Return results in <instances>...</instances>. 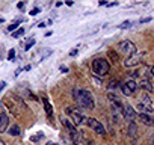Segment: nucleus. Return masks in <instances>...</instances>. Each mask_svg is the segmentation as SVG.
Wrapping results in <instances>:
<instances>
[{
	"instance_id": "nucleus-1",
	"label": "nucleus",
	"mask_w": 154,
	"mask_h": 145,
	"mask_svg": "<svg viewBox=\"0 0 154 145\" xmlns=\"http://www.w3.org/2000/svg\"><path fill=\"white\" fill-rule=\"evenodd\" d=\"M72 98L77 101V104H79L80 107H85V109H89V110H92L94 106H95L94 97H92V94L88 89H77V88H74L72 89Z\"/></svg>"
},
{
	"instance_id": "nucleus-2",
	"label": "nucleus",
	"mask_w": 154,
	"mask_h": 145,
	"mask_svg": "<svg viewBox=\"0 0 154 145\" xmlns=\"http://www.w3.org/2000/svg\"><path fill=\"white\" fill-rule=\"evenodd\" d=\"M109 69H110V65H109V62L106 59L97 57V59L92 60V72H94L95 76L103 77V76H106L107 72H109Z\"/></svg>"
},
{
	"instance_id": "nucleus-3",
	"label": "nucleus",
	"mask_w": 154,
	"mask_h": 145,
	"mask_svg": "<svg viewBox=\"0 0 154 145\" xmlns=\"http://www.w3.org/2000/svg\"><path fill=\"white\" fill-rule=\"evenodd\" d=\"M116 48L119 50V53H122V54L127 56V57H130V56H133V54L136 53V45H134L131 41H128V39L119 41Z\"/></svg>"
},
{
	"instance_id": "nucleus-4",
	"label": "nucleus",
	"mask_w": 154,
	"mask_h": 145,
	"mask_svg": "<svg viewBox=\"0 0 154 145\" xmlns=\"http://www.w3.org/2000/svg\"><path fill=\"white\" fill-rule=\"evenodd\" d=\"M66 113L69 115V118H71V121H72V124L77 127V125H82V124H85L86 121H88V118L82 113V112H79V110H75L74 107H68L66 109Z\"/></svg>"
},
{
	"instance_id": "nucleus-5",
	"label": "nucleus",
	"mask_w": 154,
	"mask_h": 145,
	"mask_svg": "<svg viewBox=\"0 0 154 145\" xmlns=\"http://www.w3.org/2000/svg\"><path fill=\"white\" fill-rule=\"evenodd\" d=\"M62 122H63V125L68 128V131H69V136H71V139H72V142L75 143V145H79V142H80V131L77 130V127L74 125V124H71L68 119H62Z\"/></svg>"
},
{
	"instance_id": "nucleus-6",
	"label": "nucleus",
	"mask_w": 154,
	"mask_h": 145,
	"mask_svg": "<svg viewBox=\"0 0 154 145\" xmlns=\"http://www.w3.org/2000/svg\"><path fill=\"white\" fill-rule=\"evenodd\" d=\"M137 88H139V86H137V82H134L133 79H130V80H127L125 83H122V85H121L122 94H124L125 97L133 95V94L136 92V89H137Z\"/></svg>"
},
{
	"instance_id": "nucleus-7",
	"label": "nucleus",
	"mask_w": 154,
	"mask_h": 145,
	"mask_svg": "<svg viewBox=\"0 0 154 145\" xmlns=\"http://www.w3.org/2000/svg\"><path fill=\"white\" fill-rule=\"evenodd\" d=\"M86 124H88V125L95 131V133H98V134H101V136H104V134H106V130H104L103 124H101L100 121H97L95 118H88Z\"/></svg>"
},
{
	"instance_id": "nucleus-8",
	"label": "nucleus",
	"mask_w": 154,
	"mask_h": 145,
	"mask_svg": "<svg viewBox=\"0 0 154 145\" xmlns=\"http://www.w3.org/2000/svg\"><path fill=\"white\" fill-rule=\"evenodd\" d=\"M140 57H142V54H140V53H134L133 56H130V57H127V59L124 60V66L131 68V66L139 65V63H140Z\"/></svg>"
},
{
	"instance_id": "nucleus-9",
	"label": "nucleus",
	"mask_w": 154,
	"mask_h": 145,
	"mask_svg": "<svg viewBox=\"0 0 154 145\" xmlns=\"http://www.w3.org/2000/svg\"><path fill=\"white\" fill-rule=\"evenodd\" d=\"M122 116L127 119V121H133L134 118H136V112H134V109L130 106V104H125V106H122Z\"/></svg>"
},
{
	"instance_id": "nucleus-10",
	"label": "nucleus",
	"mask_w": 154,
	"mask_h": 145,
	"mask_svg": "<svg viewBox=\"0 0 154 145\" xmlns=\"http://www.w3.org/2000/svg\"><path fill=\"white\" fill-rule=\"evenodd\" d=\"M9 127V116L5 112H0V131H6Z\"/></svg>"
},
{
	"instance_id": "nucleus-11",
	"label": "nucleus",
	"mask_w": 154,
	"mask_h": 145,
	"mask_svg": "<svg viewBox=\"0 0 154 145\" xmlns=\"http://www.w3.org/2000/svg\"><path fill=\"white\" fill-rule=\"evenodd\" d=\"M145 125H154V118L152 116H149V115H146V113H139V116H137Z\"/></svg>"
},
{
	"instance_id": "nucleus-12",
	"label": "nucleus",
	"mask_w": 154,
	"mask_h": 145,
	"mask_svg": "<svg viewBox=\"0 0 154 145\" xmlns=\"http://www.w3.org/2000/svg\"><path fill=\"white\" fill-rule=\"evenodd\" d=\"M137 86H139L140 89H143V91H149V92L152 91V83H151V80H149V79H143Z\"/></svg>"
},
{
	"instance_id": "nucleus-13",
	"label": "nucleus",
	"mask_w": 154,
	"mask_h": 145,
	"mask_svg": "<svg viewBox=\"0 0 154 145\" xmlns=\"http://www.w3.org/2000/svg\"><path fill=\"white\" fill-rule=\"evenodd\" d=\"M128 136H130L131 139H136V137H137V125H136L133 121L128 124Z\"/></svg>"
},
{
	"instance_id": "nucleus-14",
	"label": "nucleus",
	"mask_w": 154,
	"mask_h": 145,
	"mask_svg": "<svg viewBox=\"0 0 154 145\" xmlns=\"http://www.w3.org/2000/svg\"><path fill=\"white\" fill-rule=\"evenodd\" d=\"M139 103H142V104H145V106H148V107L152 109V98H151L149 94H143V95L140 97V101H139Z\"/></svg>"
},
{
	"instance_id": "nucleus-15",
	"label": "nucleus",
	"mask_w": 154,
	"mask_h": 145,
	"mask_svg": "<svg viewBox=\"0 0 154 145\" xmlns=\"http://www.w3.org/2000/svg\"><path fill=\"white\" fill-rule=\"evenodd\" d=\"M136 109L140 112V113H151L152 112V109L151 107H148V106H145V104H142V103H137V106H136Z\"/></svg>"
},
{
	"instance_id": "nucleus-16",
	"label": "nucleus",
	"mask_w": 154,
	"mask_h": 145,
	"mask_svg": "<svg viewBox=\"0 0 154 145\" xmlns=\"http://www.w3.org/2000/svg\"><path fill=\"white\" fill-rule=\"evenodd\" d=\"M8 133H9L11 136H18V134L21 133V128L15 124V125H12V127H9V128H8Z\"/></svg>"
},
{
	"instance_id": "nucleus-17",
	"label": "nucleus",
	"mask_w": 154,
	"mask_h": 145,
	"mask_svg": "<svg viewBox=\"0 0 154 145\" xmlns=\"http://www.w3.org/2000/svg\"><path fill=\"white\" fill-rule=\"evenodd\" d=\"M6 104L11 107V112H12L14 115H20V110H18V106H17V104H14L12 101H6Z\"/></svg>"
},
{
	"instance_id": "nucleus-18",
	"label": "nucleus",
	"mask_w": 154,
	"mask_h": 145,
	"mask_svg": "<svg viewBox=\"0 0 154 145\" xmlns=\"http://www.w3.org/2000/svg\"><path fill=\"white\" fill-rule=\"evenodd\" d=\"M109 57H110L113 62H116V60H118V54H116L113 50H110V51H109Z\"/></svg>"
},
{
	"instance_id": "nucleus-19",
	"label": "nucleus",
	"mask_w": 154,
	"mask_h": 145,
	"mask_svg": "<svg viewBox=\"0 0 154 145\" xmlns=\"http://www.w3.org/2000/svg\"><path fill=\"white\" fill-rule=\"evenodd\" d=\"M44 104H45V110H47V115H48V116H51V107H50L48 101H47V100H44Z\"/></svg>"
},
{
	"instance_id": "nucleus-20",
	"label": "nucleus",
	"mask_w": 154,
	"mask_h": 145,
	"mask_svg": "<svg viewBox=\"0 0 154 145\" xmlns=\"http://www.w3.org/2000/svg\"><path fill=\"white\" fill-rule=\"evenodd\" d=\"M130 26H131V21H124L122 24H119V29H127Z\"/></svg>"
},
{
	"instance_id": "nucleus-21",
	"label": "nucleus",
	"mask_w": 154,
	"mask_h": 145,
	"mask_svg": "<svg viewBox=\"0 0 154 145\" xmlns=\"http://www.w3.org/2000/svg\"><path fill=\"white\" fill-rule=\"evenodd\" d=\"M20 23H21V21H20V20H18V21H15V23H12V24H11V26H9V27H8V30H14V29H17V27H18V24H20Z\"/></svg>"
},
{
	"instance_id": "nucleus-22",
	"label": "nucleus",
	"mask_w": 154,
	"mask_h": 145,
	"mask_svg": "<svg viewBox=\"0 0 154 145\" xmlns=\"http://www.w3.org/2000/svg\"><path fill=\"white\" fill-rule=\"evenodd\" d=\"M23 33H24V29H18L17 32H14V35H12V36H14V38H18V36H21Z\"/></svg>"
},
{
	"instance_id": "nucleus-23",
	"label": "nucleus",
	"mask_w": 154,
	"mask_h": 145,
	"mask_svg": "<svg viewBox=\"0 0 154 145\" xmlns=\"http://www.w3.org/2000/svg\"><path fill=\"white\" fill-rule=\"evenodd\" d=\"M14 57H15V50L12 48V50H9V54H8V59H9V60H14Z\"/></svg>"
},
{
	"instance_id": "nucleus-24",
	"label": "nucleus",
	"mask_w": 154,
	"mask_h": 145,
	"mask_svg": "<svg viewBox=\"0 0 154 145\" xmlns=\"http://www.w3.org/2000/svg\"><path fill=\"white\" fill-rule=\"evenodd\" d=\"M33 44H35V39H30V41H29V42L26 44V50H29V48H30V47H32Z\"/></svg>"
},
{
	"instance_id": "nucleus-25",
	"label": "nucleus",
	"mask_w": 154,
	"mask_h": 145,
	"mask_svg": "<svg viewBox=\"0 0 154 145\" xmlns=\"http://www.w3.org/2000/svg\"><path fill=\"white\" fill-rule=\"evenodd\" d=\"M116 86H118V82H116V80H112V82H110V86H109V88H110V89H112V88L115 89Z\"/></svg>"
},
{
	"instance_id": "nucleus-26",
	"label": "nucleus",
	"mask_w": 154,
	"mask_h": 145,
	"mask_svg": "<svg viewBox=\"0 0 154 145\" xmlns=\"http://www.w3.org/2000/svg\"><path fill=\"white\" fill-rule=\"evenodd\" d=\"M148 21H151V17H146V18H140L139 20V23H148Z\"/></svg>"
},
{
	"instance_id": "nucleus-27",
	"label": "nucleus",
	"mask_w": 154,
	"mask_h": 145,
	"mask_svg": "<svg viewBox=\"0 0 154 145\" xmlns=\"http://www.w3.org/2000/svg\"><path fill=\"white\" fill-rule=\"evenodd\" d=\"M38 12H39V9H38V8H35V9H32V11H30V15H36Z\"/></svg>"
},
{
	"instance_id": "nucleus-28",
	"label": "nucleus",
	"mask_w": 154,
	"mask_h": 145,
	"mask_svg": "<svg viewBox=\"0 0 154 145\" xmlns=\"http://www.w3.org/2000/svg\"><path fill=\"white\" fill-rule=\"evenodd\" d=\"M39 137H42V133H38L36 136H33V137H32V140H38Z\"/></svg>"
},
{
	"instance_id": "nucleus-29",
	"label": "nucleus",
	"mask_w": 154,
	"mask_h": 145,
	"mask_svg": "<svg viewBox=\"0 0 154 145\" xmlns=\"http://www.w3.org/2000/svg\"><path fill=\"white\" fill-rule=\"evenodd\" d=\"M45 26H47V23H39V24H38L39 29H41V27H45Z\"/></svg>"
},
{
	"instance_id": "nucleus-30",
	"label": "nucleus",
	"mask_w": 154,
	"mask_h": 145,
	"mask_svg": "<svg viewBox=\"0 0 154 145\" xmlns=\"http://www.w3.org/2000/svg\"><path fill=\"white\" fill-rule=\"evenodd\" d=\"M60 71H62V72H66L68 68H66V66H60Z\"/></svg>"
},
{
	"instance_id": "nucleus-31",
	"label": "nucleus",
	"mask_w": 154,
	"mask_h": 145,
	"mask_svg": "<svg viewBox=\"0 0 154 145\" xmlns=\"http://www.w3.org/2000/svg\"><path fill=\"white\" fill-rule=\"evenodd\" d=\"M5 85H6L5 82H0V91H2V89H3V86H5Z\"/></svg>"
},
{
	"instance_id": "nucleus-32",
	"label": "nucleus",
	"mask_w": 154,
	"mask_h": 145,
	"mask_svg": "<svg viewBox=\"0 0 154 145\" xmlns=\"http://www.w3.org/2000/svg\"><path fill=\"white\" fill-rule=\"evenodd\" d=\"M69 54H71V56H75V54H77V50H72V51H71Z\"/></svg>"
},
{
	"instance_id": "nucleus-33",
	"label": "nucleus",
	"mask_w": 154,
	"mask_h": 145,
	"mask_svg": "<svg viewBox=\"0 0 154 145\" xmlns=\"http://www.w3.org/2000/svg\"><path fill=\"white\" fill-rule=\"evenodd\" d=\"M151 145H154V134L151 136Z\"/></svg>"
},
{
	"instance_id": "nucleus-34",
	"label": "nucleus",
	"mask_w": 154,
	"mask_h": 145,
	"mask_svg": "<svg viewBox=\"0 0 154 145\" xmlns=\"http://www.w3.org/2000/svg\"><path fill=\"white\" fill-rule=\"evenodd\" d=\"M0 145H6V143H5V142H3L2 139H0Z\"/></svg>"
},
{
	"instance_id": "nucleus-35",
	"label": "nucleus",
	"mask_w": 154,
	"mask_h": 145,
	"mask_svg": "<svg viewBox=\"0 0 154 145\" xmlns=\"http://www.w3.org/2000/svg\"><path fill=\"white\" fill-rule=\"evenodd\" d=\"M48 145H57V143H53V142H50V143H48Z\"/></svg>"
}]
</instances>
